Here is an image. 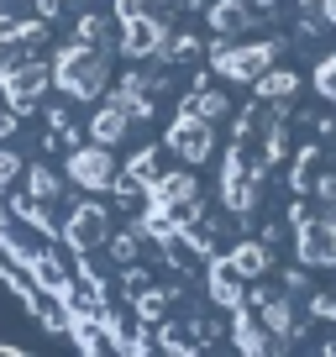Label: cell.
<instances>
[{"mask_svg": "<svg viewBox=\"0 0 336 357\" xmlns=\"http://www.w3.org/2000/svg\"><path fill=\"white\" fill-rule=\"evenodd\" d=\"M111 53L116 47H95V43H63L53 47V63H47V79L63 100L84 105V100H100L105 89H111Z\"/></svg>", "mask_w": 336, "mask_h": 357, "instance_id": "obj_1", "label": "cell"}, {"mask_svg": "<svg viewBox=\"0 0 336 357\" xmlns=\"http://www.w3.org/2000/svg\"><path fill=\"white\" fill-rule=\"evenodd\" d=\"M279 37H263V43H236L231 37H221V43H211V74L226 79V84H252V79L263 74V68L279 63Z\"/></svg>", "mask_w": 336, "mask_h": 357, "instance_id": "obj_2", "label": "cell"}, {"mask_svg": "<svg viewBox=\"0 0 336 357\" xmlns=\"http://www.w3.org/2000/svg\"><path fill=\"white\" fill-rule=\"evenodd\" d=\"M63 174L74 190L84 195H105L116 184V147H100V142H74L63 158Z\"/></svg>", "mask_w": 336, "mask_h": 357, "instance_id": "obj_3", "label": "cell"}, {"mask_svg": "<svg viewBox=\"0 0 336 357\" xmlns=\"http://www.w3.org/2000/svg\"><path fill=\"white\" fill-rule=\"evenodd\" d=\"M116 26H121L116 53H126L132 63H153V58H163V47H168V22H163V16L137 11V16H126V22H116Z\"/></svg>", "mask_w": 336, "mask_h": 357, "instance_id": "obj_4", "label": "cell"}, {"mask_svg": "<svg viewBox=\"0 0 336 357\" xmlns=\"http://www.w3.org/2000/svg\"><path fill=\"white\" fill-rule=\"evenodd\" d=\"M58 236H63L74 252H100L105 242H111V205H100V200H84V205H74L68 211V221L58 226Z\"/></svg>", "mask_w": 336, "mask_h": 357, "instance_id": "obj_5", "label": "cell"}, {"mask_svg": "<svg viewBox=\"0 0 336 357\" xmlns=\"http://www.w3.org/2000/svg\"><path fill=\"white\" fill-rule=\"evenodd\" d=\"M294 257L305 268H336V215H300L294 221Z\"/></svg>", "mask_w": 336, "mask_h": 357, "instance_id": "obj_6", "label": "cell"}, {"mask_svg": "<svg viewBox=\"0 0 336 357\" xmlns=\"http://www.w3.org/2000/svg\"><path fill=\"white\" fill-rule=\"evenodd\" d=\"M163 147L174 158H184V163H211V153H215V121H205V116H194V111H179V121L163 132Z\"/></svg>", "mask_w": 336, "mask_h": 357, "instance_id": "obj_7", "label": "cell"}, {"mask_svg": "<svg viewBox=\"0 0 336 357\" xmlns=\"http://www.w3.org/2000/svg\"><path fill=\"white\" fill-rule=\"evenodd\" d=\"M47 84H53V79H47V63H16V68L0 74V100L11 105V111L32 116V111H43Z\"/></svg>", "mask_w": 336, "mask_h": 357, "instance_id": "obj_8", "label": "cell"}, {"mask_svg": "<svg viewBox=\"0 0 336 357\" xmlns=\"http://www.w3.org/2000/svg\"><path fill=\"white\" fill-rule=\"evenodd\" d=\"M247 305H252V310H258V321L268 326V336H273V352H284V347H289V336L300 331V321H294V300H289V294H273V289H263V284H252Z\"/></svg>", "mask_w": 336, "mask_h": 357, "instance_id": "obj_9", "label": "cell"}, {"mask_svg": "<svg viewBox=\"0 0 336 357\" xmlns=\"http://www.w3.org/2000/svg\"><path fill=\"white\" fill-rule=\"evenodd\" d=\"M190 200H200V178L190 168H163V174L147 184V205H168V211H184Z\"/></svg>", "mask_w": 336, "mask_h": 357, "instance_id": "obj_10", "label": "cell"}, {"mask_svg": "<svg viewBox=\"0 0 336 357\" xmlns=\"http://www.w3.org/2000/svg\"><path fill=\"white\" fill-rule=\"evenodd\" d=\"M84 137L100 142V147H121L126 137H132V116H126L116 100H105V105H95V116L84 121Z\"/></svg>", "mask_w": 336, "mask_h": 357, "instance_id": "obj_11", "label": "cell"}, {"mask_svg": "<svg viewBox=\"0 0 336 357\" xmlns=\"http://www.w3.org/2000/svg\"><path fill=\"white\" fill-rule=\"evenodd\" d=\"M205 22H211V32L215 37H242V32H252V6L247 0H211L205 6Z\"/></svg>", "mask_w": 336, "mask_h": 357, "instance_id": "obj_12", "label": "cell"}, {"mask_svg": "<svg viewBox=\"0 0 336 357\" xmlns=\"http://www.w3.org/2000/svg\"><path fill=\"white\" fill-rule=\"evenodd\" d=\"M231 347H236V352H252V357H258V352H273L268 326L247 310V305H236V310H231Z\"/></svg>", "mask_w": 336, "mask_h": 357, "instance_id": "obj_13", "label": "cell"}, {"mask_svg": "<svg viewBox=\"0 0 336 357\" xmlns=\"http://www.w3.org/2000/svg\"><path fill=\"white\" fill-rule=\"evenodd\" d=\"M242 273L231 268V257H221V263H211V279H205V289H211V300L221 305V310H236V305H247V289H242Z\"/></svg>", "mask_w": 336, "mask_h": 357, "instance_id": "obj_14", "label": "cell"}, {"mask_svg": "<svg viewBox=\"0 0 336 357\" xmlns=\"http://www.w3.org/2000/svg\"><path fill=\"white\" fill-rule=\"evenodd\" d=\"M252 95H263V100H294L300 95V74H289V68H263L258 79H252Z\"/></svg>", "mask_w": 336, "mask_h": 357, "instance_id": "obj_15", "label": "cell"}, {"mask_svg": "<svg viewBox=\"0 0 336 357\" xmlns=\"http://www.w3.org/2000/svg\"><path fill=\"white\" fill-rule=\"evenodd\" d=\"M231 268L242 273V279H263V273L273 268L268 242H236V247H231Z\"/></svg>", "mask_w": 336, "mask_h": 357, "instance_id": "obj_16", "label": "cell"}, {"mask_svg": "<svg viewBox=\"0 0 336 357\" xmlns=\"http://www.w3.org/2000/svg\"><path fill=\"white\" fill-rule=\"evenodd\" d=\"M116 16H100V11H79L74 16V37H84V43L95 47H116V32H111Z\"/></svg>", "mask_w": 336, "mask_h": 357, "instance_id": "obj_17", "label": "cell"}, {"mask_svg": "<svg viewBox=\"0 0 336 357\" xmlns=\"http://www.w3.org/2000/svg\"><path fill=\"white\" fill-rule=\"evenodd\" d=\"M26 195L43 200V205H53L58 195H63V178H58L47 163H26Z\"/></svg>", "mask_w": 336, "mask_h": 357, "instance_id": "obj_18", "label": "cell"}, {"mask_svg": "<svg viewBox=\"0 0 336 357\" xmlns=\"http://www.w3.org/2000/svg\"><path fill=\"white\" fill-rule=\"evenodd\" d=\"M184 111L205 116V121H221V116H231V100H226L221 89H194L190 100H184Z\"/></svg>", "mask_w": 336, "mask_h": 357, "instance_id": "obj_19", "label": "cell"}, {"mask_svg": "<svg viewBox=\"0 0 336 357\" xmlns=\"http://www.w3.org/2000/svg\"><path fill=\"white\" fill-rule=\"evenodd\" d=\"M137 315H142V321H168V294L142 284V294H137Z\"/></svg>", "mask_w": 336, "mask_h": 357, "instance_id": "obj_20", "label": "cell"}, {"mask_svg": "<svg viewBox=\"0 0 336 357\" xmlns=\"http://www.w3.org/2000/svg\"><path fill=\"white\" fill-rule=\"evenodd\" d=\"M16 174H26V163H22V153H16L11 142H0V195L16 184Z\"/></svg>", "mask_w": 336, "mask_h": 357, "instance_id": "obj_21", "label": "cell"}, {"mask_svg": "<svg viewBox=\"0 0 336 357\" xmlns=\"http://www.w3.org/2000/svg\"><path fill=\"white\" fill-rule=\"evenodd\" d=\"M158 174H163V168H158V147H147V153H137V158H132V174H126V178H137V184L147 190Z\"/></svg>", "mask_w": 336, "mask_h": 357, "instance_id": "obj_22", "label": "cell"}, {"mask_svg": "<svg viewBox=\"0 0 336 357\" xmlns=\"http://www.w3.org/2000/svg\"><path fill=\"white\" fill-rule=\"evenodd\" d=\"M105 247H111V257H116V263H137V257H142V242H137V231H126V236H111V242H105Z\"/></svg>", "mask_w": 336, "mask_h": 357, "instance_id": "obj_23", "label": "cell"}, {"mask_svg": "<svg viewBox=\"0 0 336 357\" xmlns=\"http://www.w3.org/2000/svg\"><path fill=\"white\" fill-rule=\"evenodd\" d=\"M315 89H321L326 100H336V53L321 58V68H315Z\"/></svg>", "mask_w": 336, "mask_h": 357, "instance_id": "obj_24", "label": "cell"}, {"mask_svg": "<svg viewBox=\"0 0 336 357\" xmlns=\"http://www.w3.org/2000/svg\"><path fill=\"white\" fill-rule=\"evenodd\" d=\"M305 300H310V315H321V321H336V294H326V289H310Z\"/></svg>", "mask_w": 336, "mask_h": 357, "instance_id": "obj_25", "label": "cell"}, {"mask_svg": "<svg viewBox=\"0 0 336 357\" xmlns=\"http://www.w3.org/2000/svg\"><path fill=\"white\" fill-rule=\"evenodd\" d=\"M315 200H321L326 211H336V168H326V174L315 178Z\"/></svg>", "mask_w": 336, "mask_h": 357, "instance_id": "obj_26", "label": "cell"}, {"mask_svg": "<svg viewBox=\"0 0 336 357\" xmlns=\"http://www.w3.org/2000/svg\"><path fill=\"white\" fill-rule=\"evenodd\" d=\"M16 132H22V111H11L0 100V142H16Z\"/></svg>", "mask_w": 336, "mask_h": 357, "instance_id": "obj_27", "label": "cell"}, {"mask_svg": "<svg viewBox=\"0 0 336 357\" xmlns=\"http://www.w3.org/2000/svg\"><path fill=\"white\" fill-rule=\"evenodd\" d=\"M137 11H147V0H111V16H116V22H126V16H137Z\"/></svg>", "mask_w": 336, "mask_h": 357, "instance_id": "obj_28", "label": "cell"}]
</instances>
